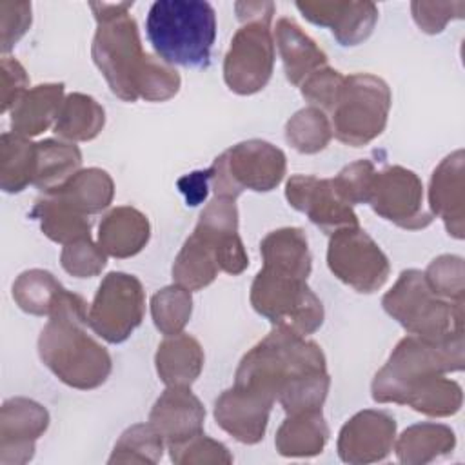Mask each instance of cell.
Masks as SVG:
<instances>
[{
    "instance_id": "ba28073f",
    "label": "cell",
    "mask_w": 465,
    "mask_h": 465,
    "mask_svg": "<svg viewBox=\"0 0 465 465\" xmlns=\"http://www.w3.org/2000/svg\"><path fill=\"white\" fill-rule=\"evenodd\" d=\"M391 100V89L380 76L371 73L345 76L331 111L332 134L351 147L367 145L383 133Z\"/></svg>"
},
{
    "instance_id": "f35d334b",
    "label": "cell",
    "mask_w": 465,
    "mask_h": 465,
    "mask_svg": "<svg viewBox=\"0 0 465 465\" xmlns=\"http://www.w3.org/2000/svg\"><path fill=\"white\" fill-rule=\"evenodd\" d=\"M163 443L151 423H136L122 432L109 463H156L162 458Z\"/></svg>"
},
{
    "instance_id": "7bdbcfd3",
    "label": "cell",
    "mask_w": 465,
    "mask_h": 465,
    "mask_svg": "<svg viewBox=\"0 0 465 465\" xmlns=\"http://www.w3.org/2000/svg\"><path fill=\"white\" fill-rule=\"evenodd\" d=\"M180 84L182 78L173 65L165 64L160 58L149 56L138 94L147 102H163L178 93Z\"/></svg>"
},
{
    "instance_id": "4fadbf2b",
    "label": "cell",
    "mask_w": 465,
    "mask_h": 465,
    "mask_svg": "<svg viewBox=\"0 0 465 465\" xmlns=\"http://www.w3.org/2000/svg\"><path fill=\"white\" fill-rule=\"evenodd\" d=\"M376 214L409 231H418L432 222L423 209V183L418 174L401 165H391L376 173L367 202Z\"/></svg>"
},
{
    "instance_id": "7dc6e473",
    "label": "cell",
    "mask_w": 465,
    "mask_h": 465,
    "mask_svg": "<svg viewBox=\"0 0 465 465\" xmlns=\"http://www.w3.org/2000/svg\"><path fill=\"white\" fill-rule=\"evenodd\" d=\"M31 2H0V47L5 54L31 27Z\"/></svg>"
},
{
    "instance_id": "74e56055",
    "label": "cell",
    "mask_w": 465,
    "mask_h": 465,
    "mask_svg": "<svg viewBox=\"0 0 465 465\" xmlns=\"http://www.w3.org/2000/svg\"><path fill=\"white\" fill-rule=\"evenodd\" d=\"M193 312V296L191 291L174 283L160 289L151 298V316L156 329L173 336L183 331Z\"/></svg>"
},
{
    "instance_id": "9a60e30c",
    "label": "cell",
    "mask_w": 465,
    "mask_h": 465,
    "mask_svg": "<svg viewBox=\"0 0 465 465\" xmlns=\"http://www.w3.org/2000/svg\"><path fill=\"white\" fill-rule=\"evenodd\" d=\"M193 232L211 247L220 271L234 276L249 265V256L238 234V209L232 198L214 196L200 213Z\"/></svg>"
},
{
    "instance_id": "4dcf8cb0",
    "label": "cell",
    "mask_w": 465,
    "mask_h": 465,
    "mask_svg": "<svg viewBox=\"0 0 465 465\" xmlns=\"http://www.w3.org/2000/svg\"><path fill=\"white\" fill-rule=\"evenodd\" d=\"M38 145L25 136L4 133L0 138V187L20 193L33 183L36 174Z\"/></svg>"
},
{
    "instance_id": "e575fe53",
    "label": "cell",
    "mask_w": 465,
    "mask_h": 465,
    "mask_svg": "<svg viewBox=\"0 0 465 465\" xmlns=\"http://www.w3.org/2000/svg\"><path fill=\"white\" fill-rule=\"evenodd\" d=\"M218 272L220 265L214 252L193 232L174 258L173 280L189 291H200L213 283Z\"/></svg>"
},
{
    "instance_id": "ac0fdd59",
    "label": "cell",
    "mask_w": 465,
    "mask_h": 465,
    "mask_svg": "<svg viewBox=\"0 0 465 465\" xmlns=\"http://www.w3.org/2000/svg\"><path fill=\"white\" fill-rule=\"evenodd\" d=\"M396 440V421L385 411L356 412L340 430L338 454L341 461L360 465L389 456Z\"/></svg>"
},
{
    "instance_id": "f1b7e54d",
    "label": "cell",
    "mask_w": 465,
    "mask_h": 465,
    "mask_svg": "<svg viewBox=\"0 0 465 465\" xmlns=\"http://www.w3.org/2000/svg\"><path fill=\"white\" fill-rule=\"evenodd\" d=\"M31 214L40 222L42 232L56 243H71L80 238H91L89 216L74 211L51 193H44L35 202Z\"/></svg>"
},
{
    "instance_id": "4316f807",
    "label": "cell",
    "mask_w": 465,
    "mask_h": 465,
    "mask_svg": "<svg viewBox=\"0 0 465 465\" xmlns=\"http://www.w3.org/2000/svg\"><path fill=\"white\" fill-rule=\"evenodd\" d=\"M49 193L58 196L74 211L85 216H91L109 207L114 194V183L107 171L98 167H89V169H80L64 185Z\"/></svg>"
},
{
    "instance_id": "f6af8a7d",
    "label": "cell",
    "mask_w": 465,
    "mask_h": 465,
    "mask_svg": "<svg viewBox=\"0 0 465 465\" xmlns=\"http://www.w3.org/2000/svg\"><path fill=\"white\" fill-rule=\"evenodd\" d=\"M171 460L180 465H193V463H231L232 456L229 454L227 447L205 434H198L183 443L171 445Z\"/></svg>"
},
{
    "instance_id": "44dd1931",
    "label": "cell",
    "mask_w": 465,
    "mask_h": 465,
    "mask_svg": "<svg viewBox=\"0 0 465 465\" xmlns=\"http://www.w3.org/2000/svg\"><path fill=\"white\" fill-rule=\"evenodd\" d=\"M205 409L189 387H167L154 401L149 423L167 447L183 443L203 430Z\"/></svg>"
},
{
    "instance_id": "7402d4cb",
    "label": "cell",
    "mask_w": 465,
    "mask_h": 465,
    "mask_svg": "<svg viewBox=\"0 0 465 465\" xmlns=\"http://www.w3.org/2000/svg\"><path fill=\"white\" fill-rule=\"evenodd\" d=\"M149 236L151 225L147 216L131 205L111 209L98 225V245L113 258L138 254L149 242Z\"/></svg>"
},
{
    "instance_id": "8d00e7d4",
    "label": "cell",
    "mask_w": 465,
    "mask_h": 465,
    "mask_svg": "<svg viewBox=\"0 0 465 465\" xmlns=\"http://www.w3.org/2000/svg\"><path fill=\"white\" fill-rule=\"evenodd\" d=\"M332 136L331 120L318 107H303L285 124V140L303 154H314L327 147Z\"/></svg>"
},
{
    "instance_id": "1f68e13d",
    "label": "cell",
    "mask_w": 465,
    "mask_h": 465,
    "mask_svg": "<svg viewBox=\"0 0 465 465\" xmlns=\"http://www.w3.org/2000/svg\"><path fill=\"white\" fill-rule=\"evenodd\" d=\"M263 265L296 272L300 276L311 274V252L305 232L298 227H282L269 232L260 243Z\"/></svg>"
},
{
    "instance_id": "9c48e42d",
    "label": "cell",
    "mask_w": 465,
    "mask_h": 465,
    "mask_svg": "<svg viewBox=\"0 0 465 465\" xmlns=\"http://www.w3.org/2000/svg\"><path fill=\"white\" fill-rule=\"evenodd\" d=\"M285 154L265 140L240 142L214 158L207 169L214 196L236 200L245 189L272 191L285 176Z\"/></svg>"
},
{
    "instance_id": "cb8c5ba5",
    "label": "cell",
    "mask_w": 465,
    "mask_h": 465,
    "mask_svg": "<svg viewBox=\"0 0 465 465\" xmlns=\"http://www.w3.org/2000/svg\"><path fill=\"white\" fill-rule=\"evenodd\" d=\"M154 363L167 387H191L203 369V349L191 334L178 332L158 345Z\"/></svg>"
},
{
    "instance_id": "ffe728a7",
    "label": "cell",
    "mask_w": 465,
    "mask_h": 465,
    "mask_svg": "<svg viewBox=\"0 0 465 465\" xmlns=\"http://www.w3.org/2000/svg\"><path fill=\"white\" fill-rule=\"evenodd\" d=\"M430 214L443 220L447 232L465 236V154L461 149L445 156L434 169L429 185Z\"/></svg>"
},
{
    "instance_id": "c3c4849f",
    "label": "cell",
    "mask_w": 465,
    "mask_h": 465,
    "mask_svg": "<svg viewBox=\"0 0 465 465\" xmlns=\"http://www.w3.org/2000/svg\"><path fill=\"white\" fill-rule=\"evenodd\" d=\"M29 76L22 64L13 56H2L0 62V107L7 113L29 91Z\"/></svg>"
},
{
    "instance_id": "484cf974",
    "label": "cell",
    "mask_w": 465,
    "mask_h": 465,
    "mask_svg": "<svg viewBox=\"0 0 465 465\" xmlns=\"http://www.w3.org/2000/svg\"><path fill=\"white\" fill-rule=\"evenodd\" d=\"M329 440V427L323 420L322 409L289 414L280 425L274 445L282 456L311 458L323 450Z\"/></svg>"
},
{
    "instance_id": "681fc988",
    "label": "cell",
    "mask_w": 465,
    "mask_h": 465,
    "mask_svg": "<svg viewBox=\"0 0 465 465\" xmlns=\"http://www.w3.org/2000/svg\"><path fill=\"white\" fill-rule=\"evenodd\" d=\"M178 189L185 196L187 205H191V207L200 205L207 198V193L211 189L207 169L205 171H194L191 174L182 176L178 180Z\"/></svg>"
},
{
    "instance_id": "d6a6232c",
    "label": "cell",
    "mask_w": 465,
    "mask_h": 465,
    "mask_svg": "<svg viewBox=\"0 0 465 465\" xmlns=\"http://www.w3.org/2000/svg\"><path fill=\"white\" fill-rule=\"evenodd\" d=\"M36 145L38 160L33 185H36L40 191H54L80 171L82 153L74 143L49 138L38 142Z\"/></svg>"
},
{
    "instance_id": "8fae6325",
    "label": "cell",
    "mask_w": 465,
    "mask_h": 465,
    "mask_svg": "<svg viewBox=\"0 0 465 465\" xmlns=\"http://www.w3.org/2000/svg\"><path fill=\"white\" fill-rule=\"evenodd\" d=\"M327 265L338 280L365 294L381 289L391 272L385 252L360 225L331 234Z\"/></svg>"
},
{
    "instance_id": "ab89813d",
    "label": "cell",
    "mask_w": 465,
    "mask_h": 465,
    "mask_svg": "<svg viewBox=\"0 0 465 465\" xmlns=\"http://www.w3.org/2000/svg\"><path fill=\"white\" fill-rule=\"evenodd\" d=\"M423 276L434 294L449 302H463L465 298L463 258L456 254H441L429 263Z\"/></svg>"
},
{
    "instance_id": "83f0119b",
    "label": "cell",
    "mask_w": 465,
    "mask_h": 465,
    "mask_svg": "<svg viewBox=\"0 0 465 465\" xmlns=\"http://www.w3.org/2000/svg\"><path fill=\"white\" fill-rule=\"evenodd\" d=\"M454 445L456 436L450 427L441 423H416L400 434L394 450L401 463L423 465L449 454Z\"/></svg>"
},
{
    "instance_id": "52a82bcc",
    "label": "cell",
    "mask_w": 465,
    "mask_h": 465,
    "mask_svg": "<svg viewBox=\"0 0 465 465\" xmlns=\"http://www.w3.org/2000/svg\"><path fill=\"white\" fill-rule=\"evenodd\" d=\"M251 305L274 327L300 336L316 332L323 323L322 300L305 276L291 271L263 265L251 285Z\"/></svg>"
},
{
    "instance_id": "60d3db41",
    "label": "cell",
    "mask_w": 465,
    "mask_h": 465,
    "mask_svg": "<svg viewBox=\"0 0 465 465\" xmlns=\"http://www.w3.org/2000/svg\"><path fill=\"white\" fill-rule=\"evenodd\" d=\"M60 263L71 276L93 278L105 267L107 254L91 238H80L64 245Z\"/></svg>"
},
{
    "instance_id": "7a4b0ae2",
    "label": "cell",
    "mask_w": 465,
    "mask_h": 465,
    "mask_svg": "<svg viewBox=\"0 0 465 465\" xmlns=\"http://www.w3.org/2000/svg\"><path fill=\"white\" fill-rule=\"evenodd\" d=\"M89 307L85 300L64 291L38 338L44 365L65 385L91 391L105 383L111 374V356L85 331Z\"/></svg>"
},
{
    "instance_id": "d6986e66",
    "label": "cell",
    "mask_w": 465,
    "mask_h": 465,
    "mask_svg": "<svg viewBox=\"0 0 465 465\" xmlns=\"http://www.w3.org/2000/svg\"><path fill=\"white\" fill-rule=\"evenodd\" d=\"M298 11L311 22L329 27L341 45H358L367 40L378 22V7L372 2H296Z\"/></svg>"
},
{
    "instance_id": "f907efd6",
    "label": "cell",
    "mask_w": 465,
    "mask_h": 465,
    "mask_svg": "<svg viewBox=\"0 0 465 465\" xmlns=\"http://www.w3.org/2000/svg\"><path fill=\"white\" fill-rule=\"evenodd\" d=\"M238 20L242 24L245 22H267L271 24L274 15V4L272 2H236L234 4Z\"/></svg>"
},
{
    "instance_id": "6da1fadb",
    "label": "cell",
    "mask_w": 465,
    "mask_h": 465,
    "mask_svg": "<svg viewBox=\"0 0 465 465\" xmlns=\"http://www.w3.org/2000/svg\"><path fill=\"white\" fill-rule=\"evenodd\" d=\"M234 383L262 391L278 400L287 414H296L322 409L331 378L316 341L274 327L243 354Z\"/></svg>"
},
{
    "instance_id": "8992f818",
    "label": "cell",
    "mask_w": 465,
    "mask_h": 465,
    "mask_svg": "<svg viewBox=\"0 0 465 465\" xmlns=\"http://www.w3.org/2000/svg\"><path fill=\"white\" fill-rule=\"evenodd\" d=\"M381 305L407 332L427 340L463 334V302H449L430 291L418 269L401 271Z\"/></svg>"
},
{
    "instance_id": "d590c367",
    "label": "cell",
    "mask_w": 465,
    "mask_h": 465,
    "mask_svg": "<svg viewBox=\"0 0 465 465\" xmlns=\"http://www.w3.org/2000/svg\"><path fill=\"white\" fill-rule=\"evenodd\" d=\"M64 291L60 282L44 269L24 271L13 283L16 305L35 316H49Z\"/></svg>"
},
{
    "instance_id": "277c9868",
    "label": "cell",
    "mask_w": 465,
    "mask_h": 465,
    "mask_svg": "<svg viewBox=\"0 0 465 465\" xmlns=\"http://www.w3.org/2000/svg\"><path fill=\"white\" fill-rule=\"evenodd\" d=\"M89 7L96 18L93 60L118 98L136 102L151 54L143 53L136 20L129 15L133 2H91Z\"/></svg>"
},
{
    "instance_id": "ee69618b",
    "label": "cell",
    "mask_w": 465,
    "mask_h": 465,
    "mask_svg": "<svg viewBox=\"0 0 465 465\" xmlns=\"http://www.w3.org/2000/svg\"><path fill=\"white\" fill-rule=\"evenodd\" d=\"M343 82L345 76L340 71L323 65L300 84V91L302 96L312 104V107H318L322 111H332Z\"/></svg>"
},
{
    "instance_id": "3957f363",
    "label": "cell",
    "mask_w": 465,
    "mask_h": 465,
    "mask_svg": "<svg viewBox=\"0 0 465 465\" xmlns=\"http://www.w3.org/2000/svg\"><path fill=\"white\" fill-rule=\"evenodd\" d=\"M147 38L169 65L207 67L216 38V13L203 0H156L145 20Z\"/></svg>"
},
{
    "instance_id": "b9f144b4",
    "label": "cell",
    "mask_w": 465,
    "mask_h": 465,
    "mask_svg": "<svg viewBox=\"0 0 465 465\" xmlns=\"http://www.w3.org/2000/svg\"><path fill=\"white\" fill-rule=\"evenodd\" d=\"M376 169L369 160H358L345 165L334 178V189L349 203H367L371 198Z\"/></svg>"
},
{
    "instance_id": "836d02e7",
    "label": "cell",
    "mask_w": 465,
    "mask_h": 465,
    "mask_svg": "<svg viewBox=\"0 0 465 465\" xmlns=\"http://www.w3.org/2000/svg\"><path fill=\"white\" fill-rule=\"evenodd\" d=\"M461 401L463 392L458 381L438 374L414 383L407 391L401 405H409L425 416L445 418L456 414L461 407Z\"/></svg>"
},
{
    "instance_id": "7c38bea8",
    "label": "cell",
    "mask_w": 465,
    "mask_h": 465,
    "mask_svg": "<svg viewBox=\"0 0 465 465\" xmlns=\"http://www.w3.org/2000/svg\"><path fill=\"white\" fill-rule=\"evenodd\" d=\"M274 36L267 22H245L223 58V80L236 94L262 91L272 76Z\"/></svg>"
},
{
    "instance_id": "f546056e",
    "label": "cell",
    "mask_w": 465,
    "mask_h": 465,
    "mask_svg": "<svg viewBox=\"0 0 465 465\" xmlns=\"http://www.w3.org/2000/svg\"><path fill=\"white\" fill-rule=\"evenodd\" d=\"M104 124L105 111L93 96L71 93L62 102L53 131L69 142H87L100 134Z\"/></svg>"
},
{
    "instance_id": "603a6c76",
    "label": "cell",
    "mask_w": 465,
    "mask_h": 465,
    "mask_svg": "<svg viewBox=\"0 0 465 465\" xmlns=\"http://www.w3.org/2000/svg\"><path fill=\"white\" fill-rule=\"evenodd\" d=\"M274 40L283 62V71L292 85H300L309 74L327 65V54L291 18H280Z\"/></svg>"
},
{
    "instance_id": "5b68a950",
    "label": "cell",
    "mask_w": 465,
    "mask_h": 465,
    "mask_svg": "<svg viewBox=\"0 0 465 465\" xmlns=\"http://www.w3.org/2000/svg\"><path fill=\"white\" fill-rule=\"evenodd\" d=\"M463 334L427 340L409 334L398 341L387 363L376 372L371 391L378 403H403L407 391L430 376L463 369Z\"/></svg>"
},
{
    "instance_id": "e0dca14e",
    "label": "cell",
    "mask_w": 465,
    "mask_h": 465,
    "mask_svg": "<svg viewBox=\"0 0 465 465\" xmlns=\"http://www.w3.org/2000/svg\"><path fill=\"white\" fill-rule=\"evenodd\" d=\"M272 403V396L234 383L216 398L214 420L234 440L252 445L265 434Z\"/></svg>"
},
{
    "instance_id": "d4e9b609",
    "label": "cell",
    "mask_w": 465,
    "mask_h": 465,
    "mask_svg": "<svg viewBox=\"0 0 465 465\" xmlns=\"http://www.w3.org/2000/svg\"><path fill=\"white\" fill-rule=\"evenodd\" d=\"M64 102V84H40L31 87L11 109L15 134L31 138L56 122Z\"/></svg>"
},
{
    "instance_id": "30bf717a",
    "label": "cell",
    "mask_w": 465,
    "mask_h": 465,
    "mask_svg": "<svg viewBox=\"0 0 465 465\" xmlns=\"http://www.w3.org/2000/svg\"><path fill=\"white\" fill-rule=\"evenodd\" d=\"M145 292L142 282L127 272H109L87 312L89 327L109 343L125 341L142 323Z\"/></svg>"
},
{
    "instance_id": "2e32d148",
    "label": "cell",
    "mask_w": 465,
    "mask_h": 465,
    "mask_svg": "<svg viewBox=\"0 0 465 465\" xmlns=\"http://www.w3.org/2000/svg\"><path fill=\"white\" fill-rule=\"evenodd\" d=\"M49 412L29 398H9L0 411V463L22 465L35 454V441L45 432Z\"/></svg>"
},
{
    "instance_id": "bcb514c9",
    "label": "cell",
    "mask_w": 465,
    "mask_h": 465,
    "mask_svg": "<svg viewBox=\"0 0 465 465\" xmlns=\"http://www.w3.org/2000/svg\"><path fill=\"white\" fill-rule=\"evenodd\" d=\"M411 11L423 33L436 35L441 33L452 18H463L465 2H412Z\"/></svg>"
},
{
    "instance_id": "5bb4252c",
    "label": "cell",
    "mask_w": 465,
    "mask_h": 465,
    "mask_svg": "<svg viewBox=\"0 0 465 465\" xmlns=\"http://www.w3.org/2000/svg\"><path fill=\"white\" fill-rule=\"evenodd\" d=\"M285 198L292 209L307 214V218L327 234L358 225L352 205L338 194L332 178L294 174L285 183Z\"/></svg>"
}]
</instances>
